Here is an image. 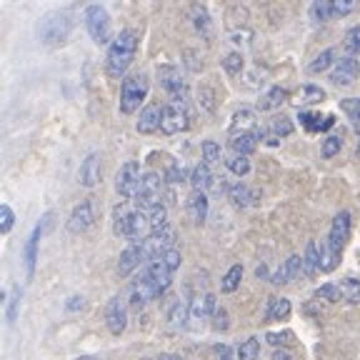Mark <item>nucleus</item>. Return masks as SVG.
Here are the masks:
<instances>
[{"instance_id": "nucleus-1", "label": "nucleus", "mask_w": 360, "mask_h": 360, "mask_svg": "<svg viewBox=\"0 0 360 360\" xmlns=\"http://www.w3.org/2000/svg\"><path fill=\"white\" fill-rule=\"evenodd\" d=\"M135 51H138V35L133 30H123L115 35L110 45H108V58H105V70L110 78H120L133 63Z\"/></svg>"}, {"instance_id": "nucleus-2", "label": "nucleus", "mask_w": 360, "mask_h": 360, "mask_svg": "<svg viewBox=\"0 0 360 360\" xmlns=\"http://www.w3.org/2000/svg\"><path fill=\"white\" fill-rule=\"evenodd\" d=\"M70 35V15L68 13H48L38 22V38L45 45H60Z\"/></svg>"}, {"instance_id": "nucleus-3", "label": "nucleus", "mask_w": 360, "mask_h": 360, "mask_svg": "<svg viewBox=\"0 0 360 360\" xmlns=\"http://www.w3.org/2000/svg\"><path fill=\"white\" fill-rule=\"evenodd\" d=\"M148 96V78L146 75H130L123 80V90H120V112L130 115L143 105Z\"/></svg>"}, {"instance_id": "nucleus-4", "label": "nucleus", "mask_w": 360, "mask_h": 360, "mask_svg": "<svg viewBox=\"0 0 360 360\" xmlns=\"http://www.w3.org/2000/svg\"><path fill=\"white\" fill-rule=\"evenodd\" d=\"M160 193H163V178H160V173H146L141 180V188H138V193H135V205H138V210H153L160 205Z\"/></svg>"}, {"instance_id": "nucleus-5", "label": "nucleus", "mask_w": 360, "mask_h": 360, "mask_svg": "<svg viewBox=\"0 0 360 360\" xmlns=\"http://www.w3.org/2000/svg\"><path fill=\"white\" fill-rule=\"evenodd\" d=\"M85 25H88L90 38L96 40L98 45L108 43V38H110V15L105 13V8L90 6L85 11Z\"/></svg>"}, {"instance_id": "nucleus-6", "label": "nucleus", "mask_w": 360, "mask_h": 360, "mask_svg": "<svg viewBox=\"0 0 360 360\" xmlns=\"http://www.w3.org/2000/svg\"><path fill=\"white\" fill-rule=\"evenodd\" d=\"M141 180H143L141 165L135 163V160H128V163H123V168L118 170V175H115V191L123 198H135V193L141 188Z\"/></svg>"}, {"instance_id": "nucleus-7", "label": "nucleus", "mask_w": 360, "mask_h": 360, "mask_svg": "<svg viewBox=\"0 0 360 360\" xmlns=\"http://www.w3.org/2000/svg\"><path fill=\"white\" fill-rule=\"evenodd\" d=\"M191 118H188V110H186V103H170V105L163 108V120H160V130L165 135H175V133H183L188 128Z\"/></svg>"}, {"instance_id": "nucleus-8", "label": "nucleus", "mask_w": 360, "mask_h": 360, "mask_svg": "<svg viewBox=\"0 0 360 360\" xmlns=\"http://www.w3.org/2000/svg\"><path fill=\"white\" fill-rule=\"evenodd\" d=\"M93 220H96V213H93V202H90V200L78 202V205L73 208V213H70V218H68V233L78 236V233L88 231L90 225H93Z\"/></svg>"}, {"instance_id": "nucleus-9", "label": "nucleus", "mask_w": 360, "mask_h": 360, "mask_svg": "<svg viewBox=\"0 0 360 360\" xmlns=\"http://www.w3.org/2000/svg\"><path fill=\"white\" fill-rule=\"evenodd\" d=\"M158 83L163 90H168L170 96H186V80H183V73L175 65L158 68Z\"/></svg>"}, {"instance_id": "nucleus-10", "label": "nucleus", "mask_w": 360, "mask_h": 360, "mask_svg": "<svg viewBox=\"0 0 360 360\" xmlns=\"http://www.w3.org/2000/svg\"><path fill=\"white\" fill-rule=\"evenodd\" d=\"M358 73H360L358 60H355L353 56H348V58H340V60L333 65L330 80L335 85H353L355 78H358Z\"/></svg>"}, {"instance_id": "nucleus-11", "label": "nucleus", "mask_w": 360, "mask_h": 360, "mask_svg": "<svg viewBox=\"0 0 360 360\" xmlns=\"http://www.w3.org/2000/svg\"><path fill=\"white\" fill-rule=\"evenodd\" d=\"M163 292H165L163 288L158 285L146 270H143V278L133 285V305L135 308H141V305H146L148 300L158 298V295H163Z\"/></svg>"}, {"instance_id": "nucleus-12", "label": "nucleus", "mask_w": 360, "mask_h": 360, "mask_svg": "<svg viewBox=\"0 0 360 360\" xmlns=\"http://www.w3.org/2000/svg\"><path fill=\"white\" fill-rule=\"evenodd\" d=\"M350 236V213H338L335 218H333V225H330V233H328V243H330L335 250H340L343 253V245L345 240H348Z\"/></svg>"}, {"instance_id": "nucleus-13", "label": "nucleus", "mask_w": 360, "mask_h": 360, "mask_svg": "<svg viewBox=\"0 0 360 360\" xmlns=\"http://www.w3.org/2000/svg\"><path fill=\"white\" fill-rule=\"evenodd\" d=\"M143 260H148L146 248H143V245H128L123 253H120L118 273H120V276H130V273H133V270L138 268Z\"/></svg>"}, {"instance_id": "nucleus-14", "label": "nucleus", "mask_w": 360, "mask_h": 360, "mask_svg": "<svg viewBox=\"0 0 360 360\" xmlns=\"http://www.w3.org/2000/svg\"><path fill=\"white\" fill-rule=\"evenodd\" d=\"M78 178L85 188H96L98 183H101V158H98L96 153L83 160V165H80V170H78Z\"/></svg>"}, {"instance_id": "nucleus-15", "label": "nucleus", "mask_w": 360, "mask_h": 360, "mask_svg": "<svg viewBox=\"0 0 360 360\" xmlns=\"http://www.w3.org/2000/svg\"><path fill=\"white\" fill-rule=\"evenodd\" d=\"M105 323H108V330L112 335H120L125 330V308L120 303V298H112L105 308Z\"/></svg>"}, {"instance_id": "nucleus-16", "label": "nucleus", "mask_w": 360, "mask_h": 360, "mask_svg": "<svg viewBox=\"0 0 360 360\" xmlns=\"http://www.w3.org/2000/svg\"><path fill=\"white\" fill-rule=\"evenodd\" d=\"M188 215H191V220L195 225H202L205 223V218H208V195L200 191H193L191 198H188Z\"/></svg>"}, {"instance_id": "nucleus-17", "label": "nucleus", "mask_w": 360, "mask_h": 360, "mask_svg": "<svg viewBox=\"0 0 360 360\" xmlns=\"http://www.w3.org/2000/svg\"><path fill=\"white\" fill-rule=\"evenodd\" d=\"M300 268H303V258L300 255H290L281 268L276 270V276H273V285H288L292 278L298 276Z\"/></svg>"}, {"instance_id": "nucleus-18", "label": "nucleus", "mask_w": 360, "mask_h": 360, "mask_svg": "<svg viewBox=\"0 0 360 360\" xmlns=\"http://www.w3.org/2000/svg\"><path fill=\"white\" fill-rule=\"evenodd\" d=\"M160 120H163V108L160 105H148L146 110L141 112V120H138V133L148 135L160 130Z\"/></svg>"}, {"instance_id": "nucleus-19", "label": "nucleus", "mask_w": 360, "mask_h": 360, "mask_svg": "<svg viewBox=\"0 0 360 360\" xmlns=\"http://www.w3.org/2000/svg\"><path fill=\"white\" fill-rule=\"evenodd\" d=\"M40 233H43V220H40V225H35V231L30 233L28 243H25V250H22V260H25L28 276H33V273H35V263H38V240H40Z\"/></svg>"}, {"instance_id": "nucleus-20", "label": "nucleus", "mask_w": 360, "mask_h": 360, "mask_svg": "<svg viewBox=\"0 0 360 360\" xmlns=\"http://www.w3.org/2000/svg\"><path fill=\"white\" fill-rule=\"evenodd\" d=\"M298 120L303 123L305 130H310V133H321V130L333 128V123H335L333 115H326V118H323L321 112H308V110H300Z\"/></svg>"}, {"instance_id": "nucleus-21", "label": "nucleus", "mask_w": 360, "mask_h": 360, "mask_svg": "<svg viewBox=\"0 0 360 360\" xmlns=\"http://www.w3.org/2000/svg\"><path fill=\"white\" fill-rule=\"evenodd\" d=\"M146 273L153 278V281L158 283V285L163 288V290H168V285H170V273L168 270V265L163 263V255L160 258H153V260H148V265H146Z\"/></svg>"}, {"instance_id": "nucleus-22", "label": "nucleus", "mask_w": 360, "mask_h": 360, "mask_svg": "<svg viewBox=\"0 0 360 360\" xmlns=\"http://www.w3.org/2000/svg\"><path fill=\"white\" fill-rule=\"evenodd\" d=\"M255 146H258V135H255L253 130H250V133H238L231 138V148L243 158L250 155V153L255 150Z\"/></svg>"}, {"instance_id": "nucleus-23", "label": "nucleus", "mask_w": 360, "mask_h": 360, "mask_svg": "<svg viewBox=\"0 0 360 360\" xmlns=\"http://www.w3.org/2000/svg\"><path fill=\"white\" fill-rule=\"evenodd\" d=\"M288 90H283V88H270L268 93H263L260 96V101H258V108L260 110H276V108H281L283 103L288 101Z\"/></svg>"}, {"instance_id": "nucleus-24", "label": "nucleus", "mask_w": 360, "mask_h": 360, "mask_svg": "<svg viewBox=\"0 0 360 360\" xmlns=\"http://www.w3.org/2000/svg\"><path fill=\"white\" fill-rule=\"evenodd\" d=\"M213 173H210V165H205V163H200V165H195L193 168V173H191V183H193V188L195 191H208L210 186H213Z\"/></svg>"}, {"instance_id": "nucleus-25", "label": "nucleus", "mask_w": 360, "mask_h": 360, "mask_svg": "<svg viewBox=\"0 0 360 360\" xmlns=\"http://www.w3.org/2000/svg\"><path fill=\"white\" fill-rule=\"evenodd\" d=\"M318 270H321V248L315 245V243H308L305 255H303V273L313 278Z\"/></svg>"}, {"instance_id": "nucleus-26", "label": "nucleus", "mask_w": 360, "mask_h": 360, "mask_svg": "<svg viewBox=\"0 0 360 360\" xmlns=\"http://www.w3.org/2000/svg\"><path fill=\"white\" fill-rule=\"evenodd\" d=\"M228 198H231V202L236 208H248V205L253 202V193H250L248 186H243V183H233V186L228 188Z\"/></svg>"}, {"instance_id": "nucleus-27", "label": "nucleus", "mask_w": 360, "mask_h": 360, "mask_svg": "<svg viewBox=\"0 0 360 360\" xmlns=\"http://www.w3.org/2000/svg\"><path fill=\"white\" fill-rule=\"evenodd\" d=\"M188 318H191V303H183V300H173V305H170L168 310V323L175 328L186 326Z\"/></svg>"}, {"instance_id": "nucleus-28", "label": "nucleus", "mask_w": 360, "mask_h": 360, "mask_svg": "<svg viewBox=\"0 0 360 360\" xmlns=\"http://www.w3.org/2000/svg\"><path fill=\"white\" fill-rule=\"evenodd\" d=\"M253 125H255V112L243 108V110H238L236 115H233L231 128H233V135H238V133H250Z\"/></svg>"}, {"instance_id": "nucleus-29", "label": "nucleus", "mask_w": 360, "mask_h": 360, "mask_svg": "<svg viewBox=\"0 0 360 360\" xmlns=\"http://www.w3.org/2000/svg\"><path fill=\"white\" fill-rule=\"evenodd\" d=\"M340 250H335V248L330 245V243H323L321 248V270L323 273H333V270L338 268V263H340Z\"/></svg>"}, {"instance_id": "nucleus-30", "label": "nucleus", "mask_w": 360, "mask_h": 360, "mask_svg": "<svg viewBox=\"0 0 360 360\" xmlns=\"http://www.w3.org/2000/svg\"><path fill=\"white\" fill-rule=\"evenodd\" d=\"M191 313H193V318H205V315H210V313H218L215 310V295H198L195 300L191 303Z\"/></svg>"}, {"instance_id": "nucleus-31", "label": "nucleus", "mask_w": 360, "mask_h": 360, "mask_svg": "<svg viewBox=\"0 0 360 360\" xmlns=\"http://www.w3.org/2000/svg\"><path fill=\"white\" fill-rule=\"evenodd\" d=\"M338 288H340V298H343L345 303H350V305L360 303V281L348 278V281H343Z\"/></svg>"}, {"instance_id": "nucleus-32", "label": "nucleus", "mask_w": 360, "mask_h": 360, "mask_svg": "<svg viewBox=\"0 0 360 360\" xmlns=\"http://www.w3.org/2000/svg\"><path fill=\"white\" fill-rule=\"evenodd\" d=\"M240 281H243V265H233V268L223 276V283H220V290H223V292L238 290Z\"/></svg>"}, {"instance_id": "nucleus-33", "label": "nucleus", "mask_w": 360, "mask_h": 360, "mask_svg": "<svg viewBox=\"0 0 360 360\" xmlns=\"http://www.w3.org/2000/svg\"><path fill=\"white\" fill-rule=\"evenodd\" d=\"M340 105H343V110L348 112L350 123H353V130L355 133H360V101L358 98H345Z\"/></svg>"}, {"instance_id": "nucleus-34", "label": "nucleus", "mask_w": 360, "mask_h": 360, "mask_svg": "<svg viewBox=\"0 0 360 360\" xmlns=\"http://www.w3.org/2000/svg\"><path fill=\"white\" fill-rule=\"evenodd\" d=\"M146 213H148V218H150L153 233L168 228V210H165L163 205H158V208H153V210H146Z\"/></svg>"}, {"instance_id": "nucleus-35", "label": "nucleus", "mask_w": 360, "mask_h": 360, "mask_svg": "<svg viewBox=\"0 0 360 360\" xmlns=\"http://www.w3.org/2000/svg\"><path fill=\"white\" fill-rule=\"evenodd\" d=\"M268 133L276 135L278 141H281V138H285V135H290L292 133L290 118H285V115H283V118H273V120H270V125H268Z\"/></svg>"}, {"instance_id": "nucleus-36", "label": "nucleus", "mask_w": 360, "mask_h": 360, "mask_svg": "<svg viewBox=\"0 0 360 360\" xmlns=\"http://www.w3.org/2000/svg\"><path fill=\"white\" fill-rule=\"evenodd\" d=\"M130 215H133V210L123 208V205H118V208H115V213H112V220H115V225H112V228H115V233H118V236L125 238V233H128Z\"/></svg>"}, {"instance_id": "nucleus-37", "label": "nucleus", "mask_w": 360, "mask_h": 360, "mask_svg": "<svg viewBox=\"0 0 360 360\" xmlns=\"http://www.w3.org/2000/svg\"><path fill=\"white\" fill-rule=\"evenodd\" d=\"M191 15H193V22H195V30L198 33H208L210 30V15L208 11L202 6H193L191 8Z\"/></svg>"}, {"instance_id": "nucleus-38", "label": "nucleus", "mask_w": 360, "mask_h": 360, "mask_svg": "<svg viewBox=\"0 0 360 360\" xmlns=\"http://www.w3.org/2000/svg\"><path fill=\"white\" fill-rule=\"evenodd\" d=\"M258 353H260L258 338H248L245 343H240V348H238V360H255Z\"/></svg>"}, {"instance_id": "nucleus-39", "label": "nucleus", "mask_w": 360, "mask_h": 360, "mask_svg": "<svg viewBox=\"0 0 360 360\" xmlns=\"http://www.w3.org/2000/svg\"><path fill=\"white\" fill-rule=\"evenodd\" d=\"M315 298H321L323 303H338L340 298V288L333 285V283H326V285H321L318 290H315Z\"/></svg>"}, {"instance_id": "nucleus-40", "label": "nucleus", "mask_w": 360, "mask_h": 360, "mask_svg": "<svg viewBox=\"0 0 360 360\" xmlns=\"http://www.w3.org/2000/svg\"><path fill=\"white\" fill-rule=\"evenodd\" d=\"M20 298H22V292L18 285L11 288V298H8V310H6V321L8 323H15L18 318V305H20Z\"/></svg>"}, {"instance_id": "nucleus-41", "label": "nucleus", "mask_w": 360, "mask_h": 360, "mask_svg": "<svg viewBox=\"0 0 360 360\" xmlns=\"http://www.w3.org/2000/svg\"><path fill=\"white\" fill-rule=\"evenodd\" d=\"M202 163H205V165L220 163V146L215 141H205V143H202Z\"/></svg>"}, {"instance_id": "nucleus-42", "label": "nucleus", "mask_w": 360, "mask_h": 360, "mask_svg": "<svg viewBox=\"0 0 360 360\" xmlns=\"http://www.w3.org/2000/svg\"><path fill=\"white\" fill-rule=\"evenodd\" d=\"M310 15H313L315 22H326L328 18H333V8L328 0H318V3H313V8H310Z\"/></svg>"}, {"instance_id": "nucleus-43", "label": "nucleus", "mask_w": 360, "mask_h": 360, "mask_svg": "<svg viewBox=\"0 0 360 360\" xmlns=\"http://www.w3.org/2000/svg\"><path fill=\"white\" fill-rule=\"evenodd\" d=\"M345 51L350 53V56H360V25L358 28H350L348 33H345Z\"/></svg>"}, {"instance_id": "nucleus-44", "label": "nucleus", "mask_w": 360, "mask_h": 360, "mask_svg": "<svg viewBox=\"0 0 360 360\" xmlns=\"http://www.w3.org/2000/svg\"><path fill=\"white\" fill-rule=\"evenodd\" d=\"M228 170H231V173H236V175H248L250 173V160H248V158H243V155H236V158H231V160H228Z\"/></svg>"}, {"instance_id": "nucleus-45", "label": "nucleus", "mask_w": 360, "mask_h": 360, "mask_svg": "<svg viewBox=\"0 0 360 360\" xmlns=\"http://www.w3.org/2000/svg\"><path fill=\"white\" fill-rule=\"evenodd\" d=\"M330 65H333V51H323L321 56L310 63V73H323V70H328Z\"/></svg>"}, {"instance_id": "nucleus-46", "label": "nucleus", "mask_w": 360, "mask_h": 360, "mask_svg": "<svg viewBox=\"0 0 360 360\" xmlns=\"http://www.w3.org/2000/svg\"><path fill=\"white\" fill-rule=\"evenodd\" d=\"M290 300L288 298H281L273 303V313H270V318H276V321H288L290 318Z\"/></svg>"}, {"instance_id": "nucleus-47", "label": "nucleus", "mask_w": 360, "mask_h": 360, "mask_svg": "<svg viewBox=\"0 0 360 360\" xmlns=\"http://www.w3.org/2000/svg\"><path fill=\"white\" fill-rule=\"evenodd\" d=\"M223 68H225V73L238 75L243 70V56H238V53H228V56L223 58Z\"/></svg>"}, {"instance_id": "nucleus-48", "label": "nucleus", "mask_w": 360, "mask_h": 360, "mask_svg": "<svg viewBox=\"0 0 360 360\" xmlns=\"http://www.w3.org/2000/svg\"><path fill=\"white\" fill-rule=\"evenodd\" d=\"M300 101L303 103H323L326 101V93H323L321 88H315V85H305V88L300 90Z\"/></svg>"}, {"instance_id": "nucleus-49", "label": "nucleus", "mask_w": 360, "mask_h": 360, "mask_svg": "<svg viewBox=\"0 0 360 360\" xmlns=\"http://www.w3.org/2000/svg\"><path fill=\"white\" fill-rule=\"evenodd\" d=\"M330 8H333V18H343L348 13H353L355 3L353 0H330Z\"/></svg>"}, {"instance_id": "nucleus-50", "label": "nucleus", "mask_w": 360, "mask_h": 360, "mask_svg": "<svg viewBox=\"0 0 360 360\" xmlns=\"http://www.w3.org/2000/svg\"><path fill=\"white\" fill-rule=\"evenodd\" d=\"M340 138L338 135H330V138H326L323 141V148H321V153H323V158H333V155H338V150H340Z\"/></svg>"}, {"instance_id": "nucleus-51", "label": "nucleus", "mask_w": 360, "mask_h": 360, "mask_svg": "<svg viewBox=\"0 0 360 360\" xmlns=\"http://www.w3.org/2000/svg\"><path fill=\"white\" fill-rule=\"evenodd\" d=\"M13 223H15V215L8 205H0V233H11Z\"/></svg>"}, {"instance_id": "nucleus-52", "label": "nucleus", "mask_w": 360, "mask_h": 360, "mask_svg": "<svg viewBox=\"0 0 360 360\" xmlns=\"http://www.w3.org/2000/svg\"><path fill=\"white\" fill-rule=\"evenodd\" d=\"M163 263L168 265L170 273H175V270L180 268V263H183V255H180L175 248H170V250H165V253H163Z\"/></svg>"}, {"instance_id": "nucleus-53", "label": "nucleus", "mask_w": 360, "mask_h": 360, "mask_svg": "<svg viewBox=\"0 0 360 360\" xmlns=\"http://www.w3.org/2000/svg\"><path fill=\"white\" fill-rule=\"evenodd\" d=\"M198 96H200V105L205 108L208 112L215 110V98H213V90L208 88V85H202L200 90H198Z\"/></svg>"}, {"instance_id": "nucleus-54", "label": "nucleus", "mask_w": 360, "mask_h": 360, "mask_svg": "<svg viewBox=\"0 0 360 360\" xmlns=\"http://www.w3.org/2000/svg\"><path fill=\"white\" fill-rule=\"evenodd\" d=\"M292 340V333L290 330H283V333H268V343H273V345H288Z\"/></svg>"}, {"instance_id": "nucleus-55", "label": "nucleus", "mask_w": 360, "mask_h": 360, "mask_svg": "<svg viewBox=\"0 0 360 360\" xmlns=\"http://www.w3.org/2000/svg\"><path fill=\"white\" fill-rule=\"evenodd\" d=\"M213 328L215 330H228V313L225 310H218L213 315Z\"/></svg>"}, {"instance_id": "nucleus-56", "label": "nucleus", "mask_w": 360, "mask_h": 360, "mask_svg": "<svg viewBox=\"0 0 360 360\" xmlns=\"http://www.w3.org/2000/svg\"><path fill=\"white\" fill-rule=\"evenodd\" d=\"M213 355H215V360H233V348L231 345H215Z\"/></svg>"}, {"instance_id": "nucleus-57", "label": "nucleus", "mask_w": 360, "mask_h": 360, "mask_svg": "<svg viewBox=\"0 0 360 360\" xmlns=\"http://www.w3.org/2000/svg\"><path fill=\"white\" fill-rule=\"evenodd\" d=\"M233 40H236L238 45L243 43V40H250L253 38V33H250V30H233V35H231Z\"/></svg>"}, {"instance_id": "nucleus-58", "label": "nucleus", "mask_w": 360, "mask_h": 360, "mask_svg": "<svg viewBox=\"0 0 360 360\" xmlns=\"http://www.w3.org/2000/svg\"><path fill=\"white\" fill-rule=\"evenodd\" d=\"M270 360H292V355H290V350H281V348H278Z\"/></svg>"}, {"instance_id": "nucleus-59", "label": "nucleus", "mask_w": 360, "mask_h": 360, "mask_svg": "<svg viewBox=\"0 0 360 360\" xmlns=\"http://www.w3.org/2000/svg\"><path fill=\"white\" fill-rule=\"evenodd\" d=\"M83 303H85L83 298H70V300H68V310H78V308H83Z\"/></svg>"}, {"instance_id": "nucleus-60", "label": "nucleus", "mask_w": 360, "mask_h": 360, "mask_svg": "<svg viewBox=\"0 0 360 360\" xmlns=\"http://www.w3.org/2000/svg\"><path fill=\"white\" fill-rule=\"evenodd\" d=\"M158 360H180V355H173V353H165V355H160Z\"/></svg>"}, {"instance_id": "nucleus-61", "label": "nucleus", "mask_w": 360, "mask_h": 360, "mask_svg": "<svg viewBox=\"0 0 360 360\" xmlns=\"http://www.w3.org/2000/svg\"><path fill=\"white\" fill-rule=\"evenodd\" d=\"M265 276H268V270H265V265H260V268H258V278H265Z\"/></svg>"}, {"instance_id": "nucleus-62", "label": "nucleus", "mask_w": 360, "mask_h": 360, "mask_svg": "<svg viewBox=\"0 0 360 360\" xmlns=\"http://www.w3.org/2000/svg\"><path fill=\"white\" fill-rule=\"evenodd\" d=\"M355 155H358V158H360V143H358V150H355Z\"/></svg>"}, {"instance_id": "nucleus-63", "label": "nucleus", "mask_w": 360, "mask_h": 360, "mask_svg": "<svg viewBox=\"0 0 360 360\" xmlns=\"http://www.w3.org/2000/svg\"><path fill=\"white\" fill-rule=\"evenodd\" d=\"M143 360H153V358H143ZM155 360H158V358H155Z\"/></svg>"}]
</instances>
